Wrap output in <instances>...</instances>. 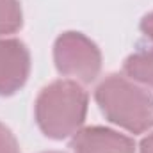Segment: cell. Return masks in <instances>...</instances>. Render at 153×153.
Here are the masks:
<instances>
[{
    "mask_svg": "<svg viewBox=\"0 0 153 153\" xmlns=\"http://www.w3.org/2000/svg\"><path fill=\"white\" fill-rule=\"evenodd\" d=\"M87 91L71 78H59L39 91L34 103V119L41 134L62 141L76 134L87 116Z\"/></svg>",
    "mask_w": 153,
    "mask_h": 153,
    "instance_id": "obj_1",
    "label": "cell"
},
{
    "mask_svg": "<svg viewBox=\"0 0 153 153\" xmlns=\"http://www.w3.org/2000/svg\"><path fill=\"white\" fill-rule=\"evenodd\" d=\"M94 102L109 123L134 135L153 128V94L125 75L105 76L94 89Z\"/></svg>",
    "mask_w": 153,
    "mask_h": 153,
    "instance_id": "obj_2",
    "label": "cell"
},
{
    "mask_svg": "<svg viewBox=\"0 0 153 153\" xmlns=\"http://www.w3.org/2000/svg\"><path fill=\"white\" fill-rule=\"evenodd\" d=\"M53 62L62 76L78 84H91L102 71V52L85 34L66 30L53 43Z\"/></svg>",
    "mask_w": 153,
    "mask_h": 153,
    "instance_id": "obj_3",
    "label": "cell"
},
{
    "mask_svg": "<svg viewBox=\"0 0 153 153\" xmlns=\"http://www.w3.org/2000/svg\"><path fill=\"white\" fill-rule=\"evenodd\" d=\"M30 68V52L22 39L0 38V98L13 96L23 89Z\"/></svg>",
    "mask_w": 153,
    "mask_h": 153,
    "instance_id": "obj_4",
    "label": "cell"
},
{
    "mask_svg": "<svg viewBox=\"0 0 153 153\" xmlns=\"http://www.w3.org/2000/svg\"><path fill=\"white\" fill-rule=\"evenodd\" d=\"M73 153H135L132 137L107 126H85L71 135Z\"/></svg>",
    "mask_w": 153,
    "mask_h": 153,
    "instance_id": "obj_5",
    "label": "cell"
},
{
    "mask_svg": "<svg viewBox=\"0 0 153 153\" xmlns=\"http://www.w3.org/2000/svg\"><path fill=\"white\" fill-rule=\"evenodd\" d=\"M123 75L141 85H153V48L141 46L123 62Z\"/></svg>",
    "mask_w": 153,
    "mask_h": 153,
    "instance_id": "obj_6",
    "label": "cell"
},
{
    "mask_svg": "<svg viewBox=\"0 0 153 153\" xmlns=\"http://www.w3.org/2000/svg\"><path fill=\"white\" fill-rule=\"evenodd\" d=\"M23 25V11L20 0H0V38L18 32Z\"/></svg>",
    "mask_w": 153,
    "mask_h": 153,
    "instance_id": "obj_7",
    "label": "cell"
},
{
    "mask_svg": "<svg viewBox=\"0 0 153 153\" xmlns=\"http://www.w3.org/2000/svg\"><path fill=\"white\" fill-rule=\"evenodd\" d=\"M0 153H20V144L14 134L0 121Z\"/></svg>",
    "mask_w": 153,
    "mask_h": 153,
    "instance_id": "obj_8",
    "label": "cell"
},
{
    "mask_svg": "<svg viewBox=\"0 0 153 153\" xmlns=\"http://www.w3.org/2000/svg\"><path fill=\"white\" fill-rule=\"evenodd\" d=\"M139 29L144 34V38L150 41V46L153 48V11H150L148 14L143 16L141 23H139Z\"/></svg>",
    "mask_w": 153,
    "mask_h": 153,
    "instance_id": "obj_9",
    "label": "cell"
},
{
    "mask_svg": "<svg viewBox=\"0 0 153 153\" xmlns=\"http://www.w3.org/2000/svg\"><path fill=\"white\" fill-rule=\"evenodd\" d=\"M139 153H153V130L143 137V141L139 144Z\"/></svg>",
    "mask_w": 153,
    "mask_h": 153,
    "instance_id": "obj_10",
    "label": "cell"
},
{
    "mask_svg": "<svg viewBox=\"0 0 153 153\" xmlns=\"http://www.w3.org/2000/svg\"><path fill=\"white\" fill-rule=\"evenodd\" d=\"M43 153H64V152H43Z\"/></svg>",
    "mask_w": 153,
    "mask_h": 153,
    "instance_id": "obj_11",
    "label": "cell"
}]
</instances>
